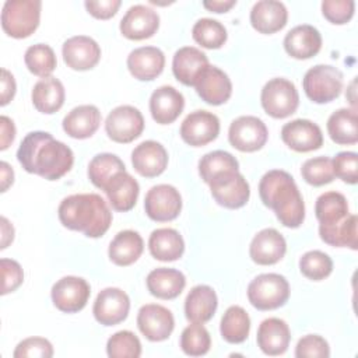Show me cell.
Here are the masks:
<instances>
[{"mask_svg":"<svg viewBox=\"0 0 358 358\" xmlns=\"http://www.w3.org/2000/svg\"><path fill=\"white\" fill-rule=\"evenodd\" d=\"M21 166L46 180L64 176L74 164V154L69 145L56 140L48 131L28 133L17 151Z\"/></svg>","mask_w":358,"mask_h":358,"instance_id":"6da1fadb","label":"cell"},{"mask_svg":"<svg viewBox=\"0 0 358 358\" xmlns=\"http://www.w3.org/2000/svg\"><path fill=\"white\" fill-rule=\"evenodd\" d=\"M263 204L275 213L287 228H298L305 220V203L294 178L282 169L266 172L259 182Z\"/></svg>","mask_w":358,"mask_h":358,"instance_id":"7a4b0ae2","label":"cell"},{"mask_svg":"<svg viewBox=\"0 0 358 358\" xmlns=\"http://www.w3.org/2000/svg\"><path fill=\"white\" fill-rule=\"evenodd\" d=\"M63 227L83 232L88 238L105 235L112 224V211L96 193H78L67 196L57 208Z\"/></svg>","mask_w":358,"mask_h":358,"instance_id":"3957f363","label":"cell"},{"mask_svg":"<svg viewBox=\"0 0 358 358\" xmlns=\"http://www.w3.org/2000/svg\"><path fill=\"white\" fill-rule=\"evenodd\" d=\"M42 3L39 0H7L1 10V28L15 39L28 38L39 27Z\"/></svg>","mask_w":358,"mask_h":358,"instance_id":"277c9868","label":"cell"},{"mask_svg":"<svg viewBox=\"0 0 358 358\" xmlns=\"http://www.w3.org/2000/svg\"><path fill=\"white\" fill-rule=\"evenodd\" d=\"M288 298L289 284L284 275L277 273L259 274L248 285V299L259 310L277 309Z\"/></svg>","mask_w":358,"mask_h":358,"instance_id":"5b68a950","label":"cell"},{"mask_svg":"<svg viewBox=\"0 0 358 358\" xmlns=\"http://www.w3.org/2000/svg\"><path fill=\"white\" fill-rule=\"evenodd\" d=\"M302 87L312 102H331L341 94L343 73L330 64H316L305 73Z\"/></svg>","mask_w":358,"mask_h":358,"instance_id":"8992f818","label":"cell"},{"mask_svg":"<svg viewBox=\"0 0 358 358\" xmlns=\"http://www.w3.org/2000/svg\"><path fill=\"white\" fill-rule=\"evenodd\" d=\"M260 101L267 115L275 119H284L296 112L299 105V94L292 81L277 77L264 84Z\"/></svg>","mask_w":358,"mask_h":358,"instance_id":"52a82bcc","label":"cell"},{"mask_svg":"<svg viewBox=\"0 0 358 358\" xmlns=\"http://www.w3.org/2000/svg\"><path fill=\"white\" fill-rule=\"evenodd\" d=\"M207 185L214 200L225 208H241L248 203L250 196V186L239 171L217 175Z\"/></svg>","mask_w":358,"mask_h":358,"instance_id":"ba28073f","label":"cell"},{"mask_svg":"<svg viewBox=\"0 0 358 358\" xmlns=\"http://www.w3.org/2000/svg\"><path fill=\"white\" fill-rule=\"evenodd\" d=\"M144 130L141 112L131 105H120L112 109L105 120V131L115 143H131Z\"/></svg>","mask_w":358,"mask_h":358,"instance_id":"9c48e42d","label":"cell"},{"mask_svg":"<svg viewBox=\"0 0 358 358\" xmlns=\"http://www.w3.org/2000/svg\"><path fill=\"white\" fill-rule=\"evenodd\" d=\"M268 137L264 122L256 116H239L229 124L228 140L231 145L242 152L260 150Z\"/></svg>","mask_w":358,"mask_h":358,"instance_id":"30bf717a","label":"cell"},{"mask_svg":"<svg viewBox=\"0 0 358 358\" xmlns=\"http://www.w3.org/2000/svg\"><path fill=\"white\" fill-rule=\"evenodd\" d=\"M53 305L64 313H76L85 308L91 288L87 280L76 275H66L57 280L50 291Z\"/></svg>","mask_w":358,"mask_h":358,"instance_id":"8fae6325","label":"cell"},{"mask_svg":"<svg viewBox=\"0 0 358 358\" xmlns=\"http://www.w3.org/2000/svg\"><path fill=\"white\" fill-rule=\"evenodd\" d=\"M145 214L158 222L175 220L182 210V197L172 185L161 183L152 186L144 199Z\"/></svg>","mask_w":358,"mask_h":358,"instance_id":"7c38bea8","label":"cell"},{"mask_svg":"<svg viewBox=\"0 0 358 358\" xmlns=\"http://www.w3.org/2000/svg\"><path fill=\"white\" fill-rule=\"evenodd\" d=\"M130 310L129 295L116 287L103 288L92 306L94 317L103 326H115L123 322Z\"/></svg>","mask_w":358,"mask_h":358,"instance_id":"4fadbf2b","label":"cell"},{"mask_svg":"<svg viewBox=\"0 0 358 358\" xmlns=\"http://www.w3.org/2000/svg\"><path fill=\"white\" fill-rule=\"evenodd\" d=\"M220 134V119L208 110L190 112L180 124L182 140L192 147H201Z\"/></svg>","mask_w":358,"mask_h":358,"instance_id":"5bb4252c","label":"cell"},{"mask_svg":"<svg viewBox=\"0 0 358 358\" xmlns=\"http://www.w3.org/2000/svg\"><path fill=\"white\" fill-rule=\"evenodd\" d=\"M137 326L150 341L166 340L175 327L172 312L158 303L143 305L137 313Z\"/></svg>","mask_w":358,"mask_h":358,"instance_id":"9a60e30c","label":"cell"},{"mask_svg":"<svg viewBox=\"0 0 358 358\" xmlns=\"http://www.w3.org/2000/svg\"><path fill=\"white\" fill-rule=\"evenodd\" d=\"M282 141L296 152H309L323 145L320 127L308 119H295L285 123L281 129Z\"/></svg>","mask_w":358,"mask_h":358,"instance_id":"2e32d148","label":"cell"},{"mask_svg":"<svg viewBox=\"0 0 358 358\" xmlns=\"http://www.w3.org/2000/svg\"><path fill=\"white\" fill-rule=\"evenodd\" d=\"M159 27V15L155 10L144 4L131 6L120 20V32L131 41L151 38Z\"/></svg>","mask_w":358,"mask_h":358,"instance_id":"e0dca14e","label":"cell"},{"mask_svg":"<svg viewBox=\"0 0 358 358\" xmlns=\"http://www.w3.org/2000/svg\"><path fill=\"white\" fill-rule=\"evenodd\" d=\"M62 55L67 67L84 71L98 64L101 59V48L91 36L76 35L64 41Z\"/></svg>","mask_w":358,"mask_h":358,"instance_id":"ac0fdd59","label":"cell"},{"mask_svg":"<svg viewBox=\"0 0 358 358\" xmlns=\"http://www.w3.org/2000/svg\"><path fill=\"white\" fill-rule=\"evenodd\" d=\"M193 87L204 102L214 106L225 103L232 95V83L228 74L215 66H207Z\"/></svg>","mask_w":358,"mask_h":358,"instance_id":"d6986e66","label":"cell"},{"mask_svg":"<svg viewBox=\"0 0 358 358\" xmlns=\"http://www.w3.org/2000/svg\"><path fill=\"white\" fill-rule=\"evenodd\" d=\"M287 252L285 238L274 228L259 231L249 246L250 259L260 266H270L280 262Z\"/></svg>","mask_w":358,"mask_h":358,"instance_id":"ffe728a7","label":"cell"},{"mask_svg":"<svg viewBox=\"0 0 358 358\" xmlns=\"http://www.w3.org/2000/svg\"><path fill=\"white\" fill-rule=\"evenodd\" d=\"M131 164L141 176L155 178L166 169L168 152L161 143L147 140L131 151Z\"/></svg>","mask_w":358,"mask_h":358,"instance_id":"44dd1931","label":"cell"},{"mask_svg":"<svg viewBox=\"0 0 358 358\" xmlns=\"http://www.w3.org/2000/svg\"><path fill=\"white\" fill-rule=\"evenodd\" d=\"M165 67V55L157 46H141L131 50L127 56L130 74L140 81L157 78Z\"/></svg>","mask_w":358,"mask_h":358,"instance_id":"7402d4cb","label":"cell"},{"mask_svg":"<svg viewBox=\"0 0 358 358\" xmlns=\"http://www.w3.org/2000/svg\"><path fill=\"white\" fill-rule=\"evenodd\" d=\"M185 108V98L172 85L158 87L150 98V112L152 119L159 124L175 122Z\"/></svg>","mask_w":358,"mask_h":358,"instance_id":"603a6c76","label":"cell"},{"mask_svg":"<svg viewBox=\"0 0 358 358\" xmlns=\"http://www.w3.org/2000/svg\"><path fill=\"white\" fill-rule=\"evenodd\" d=\"M322 48L320 32L309 24L294 27L284 38V49L294 59H310Z\"/></svg>","mask_w":358,"mask_h":358,"instance_id":"cb8c5ba5","label":"cell"},{"mask_svg":"<svg viewBox=\"0 0 358 358\" xmlns=\"http://www.w3.org/2000/svg\"><path fill=\"white\" fill-rule=\"evenodd\" d=\"M291 331L285 320L280 317L264 319L259 329L256 341L266 355H281L288 350Z\"/></svg>","mask_w":358,"mask_h":358,"instance_id":"d4e9b609","label":"cell"},{"mask_svg":"<svg viewBox=\"0 0 358 358\" xmlns=\"http://www.w3.org/2000/svg\"><path fill=\"white\" fill-rule=\"evenodd\" d=\"M288 11L277 0H260L250 10V24L260 34H274L287 25Z\"/></svg>","mask_w":358,"mask_h":358,"instance_id":"484cf974","label":"cell"},{"mask_svg":"<svg viewBox=\"0 0 358 358\" xmlns=\"http://www.w3.org/2000/svg\"><path fill=\"white\" fill-rule=\"evenodd\" d=\"M210 66L207 55L194 46L178 49L172 60V71L178 81L185 85H194L200 73Z\"/></svg>","mask_w":358,"mask_h":358,"instance_id":"4316f807","label":"cell"},{"mask_svg":"<svg viewBox=\"0 0 358 358\" xmlns=\"http://www.w3.org/2000/svg\"><path fill=\"white\" fill-rule=\"evenodd\" d=\"M218 306L215 291L210 285L193 287L185 299V316L192 323L208 322Z\"/></svg>","mask_w":358,"mask_h":358,"instance_id":"83f0119b","label":"cell"},{"mask_svg":"<svg viewBox=\"0 0 358 358\" xmlns=\"http://www.w3.org/2000/svg\"><path fill=\"white\" fill-rule=\"evenodd\" d=\"M103 192L106 193L112 208L124 213L136 206L140 193V186L138 182L130 173L123 171L106 183Z\"/></svg>","mask_w":358,"mask_h":358,"instance_id":"f1b7e54d","label":"cell"},{"mask_svg":"<svg viewBox=\"0 0 358 358\" xmlns=\"http://www.w3.org/2000/svg\"><path fill=\"white\" fill-rule=\"evenodd\" d=\"M63 130L73 138L91 137L101 124V112L95 105H78L63 119Z\"/></svg>","mask_w":358,"mask_h":358,"instance_id":"f546056e","label":"cell"},{"mask_svg":"<svg viewBox=\"0 0 358 358\" xmlns=\"http://www.w3.org/2000/svg\"><path fill=\"white\" fill-rule=\"evenodd\" d=\"M145 282L151 295L159 299H173L183 291L186 277L176 268L158 267L148 273Z\"/></svg>","mask_w":358,"mask_h":358,"instance_id":"4dcf8cb0","label":"cell"},{"mask_svg":"<svg viewBox=\"0 0 358 358\" xmlns=\"http://www.w3.org/2000/svg\"><path fill=\"white\" fill-rule=\"evenodd\" d=\"M148 249L157 260L175 262L185 252V241L173 228H158L148 238Z\"/></svg>","mask_w":358,"mask_h":358,"instance_id":"1f68e13d","label":"cell"},{"mask_svg":"<svg viewBox=\"0 0 358 358\" xmlns=\"http://www.w3.org/2000/svg\"><path fill=\"white\" fill-rule=\"evenodd\" d=\"M144 250V242L138 232L131 229L120 231L109 243L108 255L116 266H130L138 260Z\"/></svg>","mask_w":358,"mask_h":358,"instance_id":"d6a6232c","label":"cell"},{"mask_svg":"<svg viewBox=\"0 0 358 358\" xmlns=\"http://www.w3.org/2000/svg\"><path fill=\"white\" fill-rule=\"evenodd\" d=\"M31 98L36 110L45 115H52L63 106L66 92L62 81L50 76L46 78H41L34 85Z\"/></svg>","mask_w":358,"mask_h":358,"instance_id":"836d02e7","label":"cell"},{"mask_svg":"<svg viewBox=\"0 0 358 358\" xmlns=\"http://www.w3.org/2000/svg\"><path fill=\"white\" fill-rule=\"evenodd\" d=\"M327 133L336 144H355L358 141L357 109L341 108L327 119Z\"/></svg>","mask_w":358,"mask_h":358,"instance_id":"e575fe53","label":"cell"},{"mask_svg":"<svg viewBox=\"0 0 358 358\" xmlns=\"http://www.w3.org/2000/svg\"><path fill=\"white\" fill-rule=\"evenodd\" d=\"M319 235L322 241L330 246L337 248H350L355 250L358 248V235H357V215L348 214L344 220L336 224H320Z\"/></svg>","mask_w":358,"mask_h":358,"instance_id":"d590c367","label":"cell"},{"mask_svg":"<svg viewBox=\"0 0 358 358\" xmlns=\"http://www.w3.org/2000/svg\"><path fill=\"white\" fill-rule=\"evenodd\" d=\"M220 331L227 343H243L250 331V317L248 312L239 305L229 306L221 317Z\"/></svg>","mask_w":358,"mask_h":358,"instance_id":"8d00e7d4","label":"cell"},{"mask_svg":"<svg viewBox=\"0 0 358 358\" xmlns=\"http://www.w3.org/2000/svg\"><path fill=\"white\" fill-rule=\"evenodd\" d=\"M123 171H126L123 161L110 152L96 154L88 164V178L91 183L101 190H103L113 176Z\"/></svg>","mask_w":358,"mask_h":358,"instance_id":"74e56055","label":"cell"},{"mask_svg":"<svg viewBox=\"0 0 358 358\" xmlns=\"http://www.w3.org/2000/svg\"><path fill=\"white\" fill-rule=\"evenodd\" d=\"M315 214L319 222L324 225L344 220L350 214L345 196L338 192H326L320 194L315 204Z\"/></svg>","mask_w":358,"mask_h":358,"instance_id":"f35d334b","label":"cell"},{"mask_svg":"<svg viewBox=\"0 0 358 358\" xmlns=\"http://www.w3.org/2000/svg\"><path fill=\"white\" fill-rule=\"evenodd\" d=\"M229 171H239V162L231 152L224 150L207 152L199 161V173L206 183L217 175Z\"/></svg>","mask_w":358,"mask_h":358,"instance_id":"ab89813d","label":"cell"},{"mask_svg":"<svg viewBox=\"0 0 358 358\" xmlns=\"http://www.w3.org/2000/svg\"><path fill=\"white\" fill-rule=\"evenodd\" d=\"M24 62L27 69L42 78L50 77L57 66L56 55L53 49L46 43H36L25 50Z\"/></svg>","mask_w":358,"mask_h":358,"instance_id":"60d3db41","label":"cell"},{"mask_svg":"<svg viewBox=\"0 0 358 358\" xmlns=\"http://www.w3.org/2000/svg\"><path fill=\"white\" fill-rule=\"evenodd\" d=\"M193 39L206 49H220L227 42L225 27L214 18H200L192 28Z\"/></svg>","mask_w":358,"mask_h":358,"instance_id":"b9f144b4","label":"cell"},{"mask_svg":"<svg viewBox=\"0 0 358 358\" xmlns=\"http://www.w3.org/2000/svg\"><path fill=\"white\" fill-rule=\"evenodd\" d=\"M211 337L201 323H192L180 334V348L186 355L200 357L210 351Z\"/></svg>","mask_w":358,"mask_h":358,"instance_id":"7bdbcfd3","label":"cell"},{"mask_svg":"<svg viewBox=\"0 0 358 358\" xmlns=\"http://www.w3.org/2000/svg\"><path fill=\"white\" fill-rule=\"evenodd\" d=\"M299 270L306 278L320 281L331 274L333 260L322 250H309L299 259Z\"/></svg>","mask_w":358,"mask_h":358,"instance_id":"ee69618b","label":"cell"},{"mask_svg":"<svg viewBox=\"0 0 358 358\" xmlns=\"http://www.w3.org/2000/svg\"><path fill=\"white\" fill-rule=\"evenodd\" d=\"M106 354L110 358H138L141 343L133 331L120 330L108 338Z\"/></svg>","mask_w":358,"mask_h":358,"instance_id":"f6af8a7d","label":"cell"},{"mask_svg":"<svg viewBox=\"0 0 358 358\" xmlns=\"http://www.w3.org/2000/svg\"><path fill=\"white\" fill-rule=\"evenodd\" d=\"M301 175L303 180L312 186H323L336 178L333 171V162L329 157L309 158L302 164Z\"/></svg>","mask_w":358,"mask_h":358,"instance_id":"bcb514c9","label":"cell"},{"mask_svg":"<svg viewBox=\"0 0 358 358\" xmlns=\"http://www.w3.org/2000/svg\"><path fill=\"white\" fill-rule=\"evenodd\" d=\"M14 358H50L53 357V345L43 337H28L20 341L13 352Z\"/></svg>","mask_w":358,"mask_h":358,"instance_id":"7dc6e473","label":"cell"},{"mask_svg":"<svg viewBox=\"0 0 358 358\" xmlns=\"http://www.w3.org/2000/svg\"><path fill=\"white\" fill-rule=\"evenodd\" d=\"M333 162V171L337 178L343 182L355 185L358 180V155L352 151H341L338 152Z\"/></svg>","mask_w":358,"mask_h":358,"instance_id":"c3c4849f","label":"cell"},{"mask_svg":"<svg viewBox=\"0 0 358 358\" xmlns=\"http://www.w3.org/2000/svg\"><path fill=\"white\" fill-rule=\"evenodd\" d=\"M298 358H327L330 357L329 343L319 334H306L299 338L295 347Z\"/></svg>","mask_w":358,"mask_h":358,"instance_id":"681fc988","label":"cell"},{"mask_svg":"<svg viewBox=\"0 0 358 358\" xmlns=\"http://www.w3.org/2000/svg\"><path fill=\"white\" fill-rule=\"evenodd\" d=\"M355 3L352 0H324L322 1V13L331 24H347L354 15Z\"/></svg>","mask_w":358,"mask_h":358,"instance_id":"f907efd6","label":"cell"},{"mask_svg":"<svg viewBox=\"0 0 358 358\" xmlns=\"http://www.w3.org/2000/svg\"><path fill=\"white\" fill-rule=\"evenodd\" d=\"M0 268H1V295H6L8 292L15 291L24 281V271L18 262L13 259L3 257L0 260Z\"/></svg>","mask_w":358,"mask_h":358,"instance_id":"816d5d0a","label":"cell"},{"mask_svg":"<svg viewBox=\"0 0 358 358\" xmlns=\"http://www.w3.org/2000/svg\"><path fill=\"white\" fill-rule=\"evenodd\" d=\"M120 4V0H87L84 3L87 11L99 20H108L113 17L117 13Z\"/></svg>","mask_w":358,"mask_h":358,"instance_id":"f5cc1de1","label":"cell"},{"mask_svg":"<svg viewBox=\"0 0 358 358\" xmlns=\"http://www.w3.org/2000/svg\"><path fill=\"white\" fill-rule=\"evenodd\" d=\"M15 80L14 76L7 70L1 69V98H0V105L6 106L15 95Z\"/></svg>","mask_w":358,"mask_h":358,"instance_id":"db71d44e","label":"cell"},{"mask_svg":"<svg viewBox=\"0 0 358 358\" xmlns=\"http://www.w3.org/2000/svg\"><path fill=\"white\" fill-rule=\"evenodd\" d=\"M0 150H6L15 138V126L8 116L0 117Z\"/></svg>","mask_w":358,"mask_h":358,"instance_id":"11a10c76","label":"cell"},{"mask_svg":"<svg viewBox=\"0 0 358 358\" xmlns=\"http://www.w3.org/2000/svg\"><path fill=\"white\" fill-rule=\"evenodd\" d=\"M236 4V0H204L203 7L214 13H227Z\"/></svg>","mask_w":358,"mask_h":358,"instance_id":"9f6ffc18","label":"cell"},{"mask_svg":"<svg viewBox=\"0 0 358 358\" xmlns=\"http://www.w3.org/2000/svg\"><path fill=\"white\" fill-rule=\"evenodd\" d=\"M0 225H1V246L0 248L6 249L14 239V228L6 217L0 218Z\"/></svg>","mask_w":358,"mask_h":358,"instance_id":"6f0895ef","label":"cell"},{"mask_svg":"<svg viewBox=\"0 0 358 358\" xmlns=\"http://www.w3.org/2000/svg\"><path fill=\"white\" fill-rule=\"evenodd\" d=\"M0 166H1V192H6L8 186L13 185L14 182V171L6 161H3Z\"/></svg>","mask_w":358,"mask_h":358,"instance_id":"680465c9","label":"cell"},{"mask_svg":"<svg viewBox=\"0 0 358 358\" xmlns=\"http://www.w3.org/2000/svg\"><path fill=\"white\" fill-rule=\"evenodd\" d=\"M354 87H355V80H352L351 81V84H350V90H351V94H355V90H354ZM350 103L352 105V109H355V96H350Z\"/></svg>","mask_w":358,"mask_h":358,"instance_id":"91938a15","label":"cell"}]
</instances>
